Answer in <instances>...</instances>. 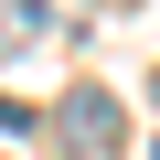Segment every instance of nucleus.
Masks as SVG:
<instances>
[{"label": "nucleus", "mask_w": 160, "mask_h": 160, "mask_svg": "<svg viewBox=\"0 0 160 160\" xmlns=\"http://www.w3.org/2000/svg\"><path fill=\"white\" fill-rule=\"evenodd\" d=\"M53 128H64V149H107V139H118V96H107V86H75V96L53 107Z\"/></svg>", "instance_id": "obj_1"}]
</instances>
